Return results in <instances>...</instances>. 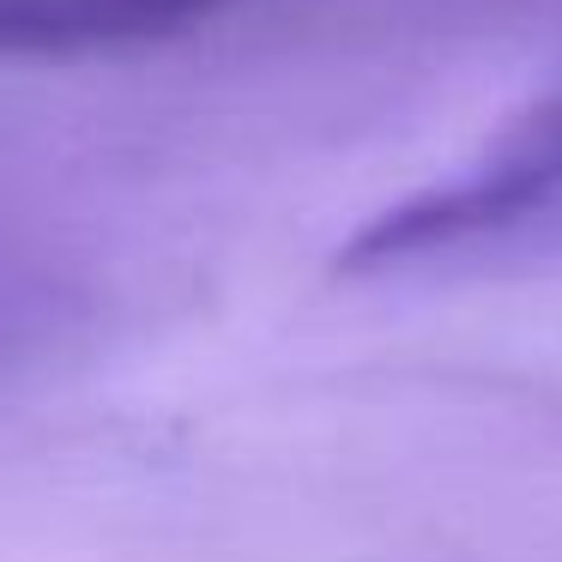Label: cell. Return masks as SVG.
I'll use <instances>...</instances> for the list:
<instances>
[{
	"instance_id": "6da1fadb",
	"label": "cell",
	"mask_w": 562,
	"mask_h": 562,
	"mask_svg": "<svg viewBox=\"0 0 562 562\" xmlns=\"http://www.w3.org/2000/svg\"><path fill=\"white\" fill-rule=\"evenodd\" d=\"M231 0H0V61L146 49L206 25Z\"/></svg>"
}]
</instances>
